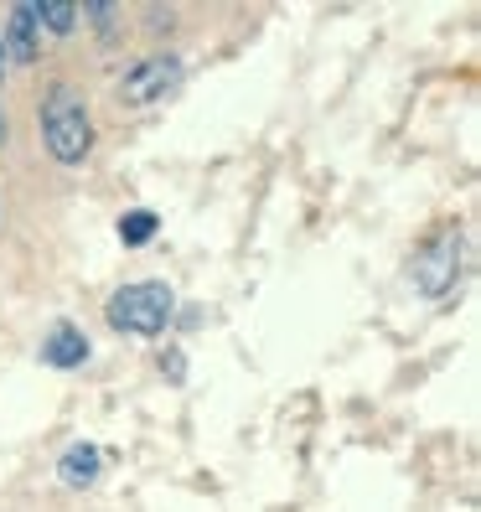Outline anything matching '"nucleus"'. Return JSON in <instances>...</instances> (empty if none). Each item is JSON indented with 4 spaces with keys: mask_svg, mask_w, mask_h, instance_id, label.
<instances>
[{
    "mask_svg": "<svg viewBox=\"0 0 481 512\" xmlns=\"http://www.w3.org/2000/svg\"><path fill=\"white\" fill-rule=\"evenodd\" d=\"M37 130H42V145H47V156L57 166H83L88 156H94V140H99L94 109H88L78 83H68V78L47 83V94L37 104Z\"/></svg>",
    "mask_w": 481,
    "mask_h": 512,
    "instance_id": "1",
    "label": "nucleus"
},
{
    "mask_svg": "<svg viewBox=\"0 0 481 512\" xmlns=\"http://www.w3.org/2000/svg\"><path fill=\"white\" fill-rule=\"evenodd\" d=\"M104 321L119 337H166L176 321V290L166 280H130L104 300Z\"/></svg>",
    "mask_w": 481,
    "mask_h": 512,
    "instance_id": "2",
    "label": "nucleus"
},
{
    "mask_svg": "<svg viewBox=\"0 0 481 512\" xmlns=\"http://www.w3.org/2000/svg\"><path fill=\"white\" fill-rule=\"evenodd\" d=\"M187 83V63H182V52H145V57H135V63L119 73V83H114V99L125 104V109H150V104H161V99H171L176 88Z\"/></svg>",
    "mask_w": 481,
    "mask_h": 512,
    "instance_id": "3",
    "label": "nucleus"
},
{
    "mask_svg": "<svg viewBox=\"0 0 481 512\" xmlns=\"http://www.w3.org/2000/svg\"><path fill=\"white\" fill-rule=\"evenodd\" d=\"M461 249H466L461 223H440V228H430V233H425V244L414 249L409 275H414V285L425 290L430 300H440V295H450V290L461 285Z\"/></svg>",
    "mask_w": 481,
    "mask_h": 512,
    "instance_id": "4",
    "label": "nucleus"
},
{
    "mask_svg": "<svg viewBox=\"0 0 481 512\" xmlns=\"http://www.w3.org/2000/svg\"><path fill=\"white\" fill-rule=\"evenodd\" d=\"M37 357H42L47 368L68 373V368H83L88 357H94V342H88V331H83L78 321H52L47 337H42V347H37Z\"/></svg>",
    "mask_w": 481,
    "mask_h": 512,
    "instance_id": "5",
    "label": "nucleus"
},
{
    "mask_svg": "<svg viewBox=\"0 0 481 512\" xmlns=\"http://www.w3.org/2000/svg\"><path fill=\"white\" fill-rule=\"evenodd\" d=\"M0 47H6V63L26 68V63H37L42 57V32H37V16H32V0L26 6H11L6 16V32H0Z\"/></svg>",
    "mask_w": 481,
    "mask_h": 512,
    "instance_id": "6",
    "label": "nucleus"
},
{
    "mask_svg": "<svg viewBox=\"0 0 481 512\" xmlns=\"http://www.w3.org/2000/svg\"><path fill=\"white\" fill-rule=\"evenodd\" d=\"M99 471H104V450H99L94 440H73V445L63 450V461H57V476H63V487H73V492L94 487Z\"/></svg>",
    "mask_w": 481,
    "mask_h": 512,
    "instance_id": "7",
    "label": "nucleus"
},
{
    "mask_svg": "<svg viewBox=\"0 0 481 512\" xmlns=\"http://www.w3.org/2000/svg\"><path fill=\"white\" fill-rule=\"evenodd\" d=\"M114 233H119V244H125V249H145L150 238L161 233V213H150V207H130V213L114 223Z\"/></svg>",
    "mask_w": 481,
    "mask_h": 512,
    "instance_id": "8",
    "label": "nucleus"
},
{
    "mask_svg": "<svg viewBox=\"0 0 481 512\" xmlns=\"http://www.w3.org/2000/svg\"><path fill=\"white\" fill-rule=\"evenodd\" d=\"M32 16H37V32H52V37H73L78 26L73 0H32Z\"/></svg>",
    "mask_w": 481,
    "mask_h": 512,
    "instance_id": "9",
    "label": "nucleus"
},
{
    "mask_svg": "<svg viewBox=\"0 0 481 512\" xmlns=\"http://www.w3.org/2000/svg\"><path fill=\"white\" fill-rule=\"evenodd\" d=\"M78 16H83L88 26H94L104 47H114V42H119V6H114V0H88V6H78Z\"/></svg>",
    "mask_w": 481,
    "mask_h": 512,
    "instance_id": "10",
    "label": "nucleus"
},
{
    "mask_svg": "<svg viewBox=\"0 0 481 512\" xmlns=\"http://www.w3.org/2000/svg\"><path fill=\"white\" fill-rule=\"evenodd\" d=\"M161 373H166V383H187V352L182 347H166L161 352Z\"/></svg>",
    "mask_w": 481,
    "mask_h": 512,
    "instance_id": "11",
    "label": "nucleus"
},
{
    "mask_svg": "<svg viewBox=\"0 0 481 512\" xmlns=\"http://www.w3.org/2000/svg\"><path fill=\"white\" fill-rule=\"evenodd\" d=\"M11 140V119H6V109H0V145Z\"/></svg>",
    "mask_w": 481,
    "mask_h": 512,
    "instance_id": "12",
    "label": "nucleus"
},
{
    "mask_svg": "<svg viewBox=\"0 0 481 512\" xmlns=\"http://www.w3.org/2000/svg\"><path fill=\"white\" fill-rule=\"evenodd\" d=\"M6 73H11V63H6V47H0V88H6Z\"/></svg>",
    "mask_w": 481,
    "mask_h": 512,
    "instance_id": "13",
    "label": "nucleus"
}]
</instances>
